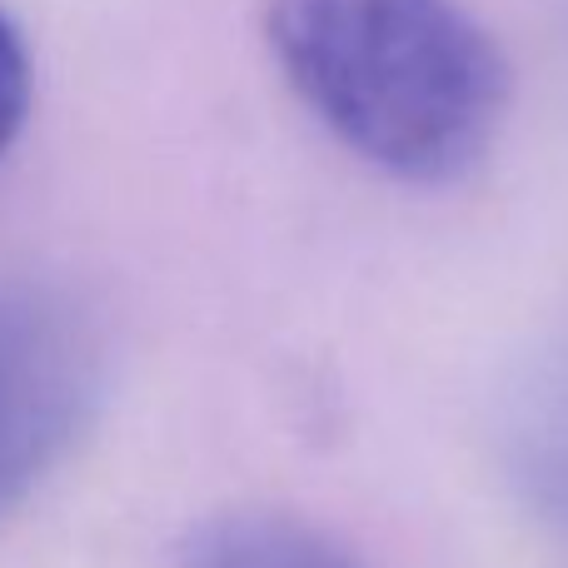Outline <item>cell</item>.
I'll return each mask as SVG.
<instances>
[{"label": "cell", "mask_w": 568, "mask_h": 568, "mask_svg": "<svg viewBox=\"0 0 568 568\" xmlns=\"http://www.w3.org/2000/svg\"><path fill=\"white\" fill-rule=\"evenodd\" d=\"M175 568H364V559L300 514L220 509L180 539Z\"/></svg>", "instance_id": "cell-3"}, {"label": "cell", "mask_w": 568, "mask_h": 568, "mask_svg": "<svg viewBox=\"0 0 568 568\" xmlns=\"http://www.w3.org/2000/svg\"><path fill=\"white\" fill-rule=\"evenodd\" d=\"M100 339L70 300L0 294V519L55 469L100 404Z\"/></svg>", "instance_id": "cell-2"}, {"label": "cell", "mask_w": 568, "mask_h": 568, "mask_svg": "<svg viewBox=\"0 0 568 568\" xmlns=\"http://www.w3.org/2000/svg\"><path fill=\"white\" fill-rule=\"evenodd\" d=\"M26 115H30V50L26 36L16 30V20L0 10V160L20 140Z\"/></svg>", "instance_id": "cell-4"}, {"label": "cell", "mask_w": 568, "mask_h": 568, "mask_svg": "<svg viewBox=\"0 0 568 568\" xmlns=\"http://www.w3.org/2000/svg\"><path fill=\"white\" fill-rule=\"evenodd\" d=\"M290 95L404 185L464 180L499 140L514 75L464 0H265Z\"/></svg>", "instance_id": "cell-1"}]
</instances>
